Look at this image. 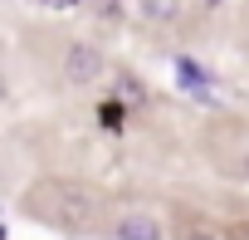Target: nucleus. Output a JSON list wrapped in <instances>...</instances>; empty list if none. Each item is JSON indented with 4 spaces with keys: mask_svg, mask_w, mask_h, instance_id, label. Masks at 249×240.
<instances>
[{
    "mask_svg": "<svg viewBox=\"0 0 249 240\" xmlns=\"http://www.w3.org/2000/svg\"><path fill=\"white\" fill-rule=\"evenodd\" d=\"M30 211L59 230H88L93 225V196L73 181H39L30 196Z\"/></svg>",
    "mask_w": 249,
    "mask_h": 240,
    "instance_id": "1",
    "label": "nucleus"
},
{
    "mask_svg": "<svg viewBox=\"0 0 249 240\" xmlns=\"http://www.w3.org/2000/svg\"><path fill=\"white\" fill-rule=\"evenodd\" d=\"M93 79H103V54L93 44H69V54H64V83L83 88Z\"/></svg>",
    "mask_w": 249,
    "mask_h": 240,
    "instance_id": "2",
    "label": "nucleus"
},
{
    "mask_svg": "<svg viewBox=\"0 0 249 240\" xmlns=\"http://www.w3.org/2000/svg\"><path fill=\"white\" fill-rule=\"evenodd\" d=\"M176 83H181L186 93H196V98H210V74H205L196 59H186V54L176 59Z\"/></svg>",
    "mask_w": 249,
    "mask_h": 240,
    "instance_id": "3",
    "label": "nucleus"
},
{
    "mask_svg": "<svg viewBox=\"0 0 249 240\" xmlns=\"http://www.w3.org/2000/svg\"><path fill=\"white\" fill-rule=\"evenodd\" d=\"M112 240H161V230H157L152 216H122L117 230H112Z\"/></svg>",
    "mask_w": 249,
    "mask_h": 240,
    "instance_id": "4",
    "label": "nucleus"
},
{
    "mask_svg": "<svg viewBox=\"0 0 249 240\" xmlns=\"http://www.w3.org/2000/svg\"><path fill=\"white\" fill-rule=\"evenodd\" d=\"M176 10H181V0H137V15L147 25H166V20H176Z\"/></svg>",
    "mask_w": 249,
    "mask_h": 240,
    "instance_id": "5",
    "label": "nucleus"
},
{
    "mask_svg": "<svg viewBox=\"0 0 249 240\" xmlns=\"http://www.w3.org/2000/svg\"><path fill=\"white\" fill-rule=\"evenodd\" d=\"M98 118H103V128H122V103H112V98H107V103L98 108Z\"/></svg>",
    "mask_w": 249,
    "mask_h": 240,
    "instance_id": "6",
    "label": "nucleus"
},
{
    "mask_svg": "<svg viewBox=\"0 0 249 240\" xmlns=\"http://www.w3.org/2000/svg\"><path fill=\"white\" fill-rule=\"evenodd\" d=\"M122 93H127L132 103H142V98H147V93H142V83H132V79H122Z\"/></svg>",
    "mask_w": 249,
    "mask_h": 240,
    "instance_id": "7",
    "label": "nucleus"
},
{
    "mask_svg": "<svg viewBox=\"0 0 249 240\" xmlns=\"http://www.w3.org/2000/svg\"><path fill=\"white\" fill-rule=\"evenodd\" d=\"M39 5H44V10H73L78 0H39Z\"/></svg>",
    "mask_w": 249,
    "mask_h": 240,
    "instance_id": "8",
    "label": "nucleus"
},
{
    "mask_svg": "<svg viewBox=\"0 0 249 240\" xmlns=\"http://www.w3.org/2000/svg\"><path fill=\"white\" fill-rule=\"evenodd\" d=\"M181 240H215L210 230H191V235H181Z\"/></svg>",
    "mask_w": 249,
    "mask_h": 240,
    "instance_id": "9",
    "label": "nucleus"
}]
</instances>
